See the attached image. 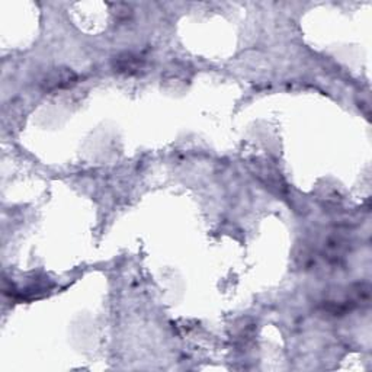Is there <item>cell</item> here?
<instances>
[{
  "mask_svg": "<svg viewBox=\"0 0 372 372\" xmlns=\"http://www.w3.org/2000/svg\"><path fill=\"white\" fill-rule=\"evenodd\" d=\"M77 80L79 76L72 69L57 67L45 73L38 81V84L44 92H55V91L70 88V86L77 83Z\"/></svg>",
  "mask_w": 372,
  "mask_h": 372,
  "instance_id": "obj_1",
  "label": "cell"
},
{
  "mask_svg": "<svg viewBox=\"0 0 372 372\" xmlns=\"http://www.w3.org/2000/svg\"><path fill=\"white\" fill-rule=\"evenodd\" d=\"M113 69L124 74H138L145 69V60L134 52H123L113 59Z\"/></svg>",
  "mask_w": 372,
  "mask_h": 372,
  "instance_id": "obj_2",
  "label": "cell"
}]
</instances>
